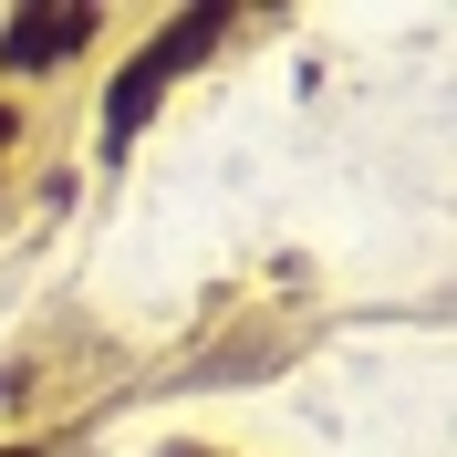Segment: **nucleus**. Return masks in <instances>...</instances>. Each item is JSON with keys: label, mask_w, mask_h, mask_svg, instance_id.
<instances>
[{"label": "nucleus", "mask_w": 457, "mask_h": 457, "mask_svg": "<svg viewBox=\"0 0 457 457\" xmlns=\"http://www.w3.org/2000/svg\"><path fill=\"white\" fill-rule=\"evenodd\" d=\"M0 457H31V447H0Z\"/></svg>", "instance_id": "20e7f679"}, {"label": "nucleus", "mask_w": 457, "mask_h": 457, "mask_svg": "<svg viewBox=\"0 0 457 457\" xmlns=\"http://www.w3.org/2000/svg\"><path fill=\"white\" fill-rule=\"evenodd\" d=\"M0 145H11V104H0Z\"/></svg>", "instance_id": "7ed1b4c3"}, {"label": "nucleus", "mask_w": 457, "mask_h": 457, "mask_svg": "<svg viewBox=\"0 0 457 457\" xmlns=\"http://www.w3.org/2000/svg\"><path fill=\"white\" fill-rule=\"evenodd\" d=\"M208 42H219V11H187V21H177L167 42H156V53H145L136 73L114 84V125H136V114L156 104V84H167V73H177V62H187V53H208Z\"/></svg>", "instance_id": "f257e3e1"}, {"label": "nucleus", "mask_w": 457, "mask_h": 457, "mask_svg": "<svg viewBox=\"0 0 457 457\" xmlns=\"http://www.w3.org/2000/svg\"><path fill=\"white\" fill-rule=\"evenodd\" d=\"M84 42H94V11H21V21L0 31V62L11 73H42V62L84 53Z\"/></svg>", "instance_id": "f03ea898"}]
</instances>
